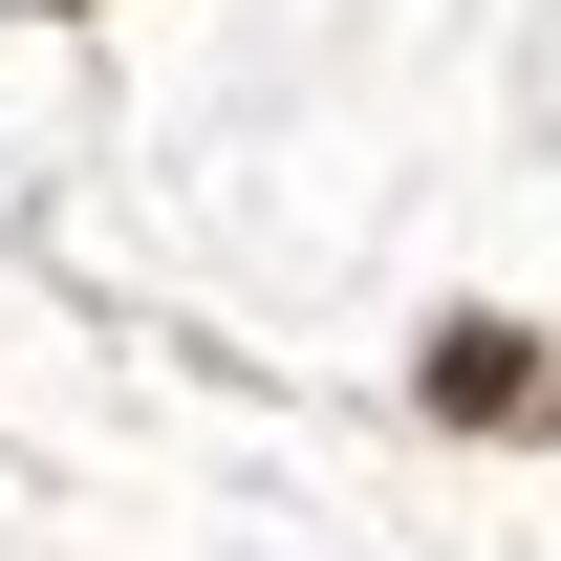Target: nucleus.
<instances>
[{"label": "nucleus", "mask_w": 561, "mask_h": 561, "mask_svg": "<svg viewBox=\"0 0 561 561\" xmlns=\"http://www.w3.org/2000/svg\"><path fill=\"white\" fill-rule=\"evenodd\" d=\"M432 411H476V432H540L561 389H540V346H518V324H454V346H432Z\"/></svg>", "instance_id": "1"}]
</instances>
